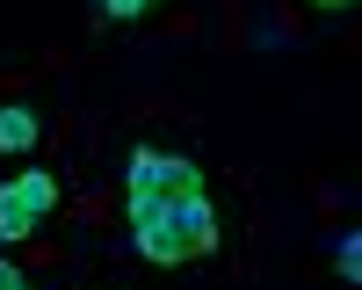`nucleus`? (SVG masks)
I'll list each match as a JSON object with an SVG mask.
<instances>
[{"mask_svg":"<svg viewBox=\"0 0 362 290\" xmlns=\"http://www.w3.org/2000/svg\"><path fill=\"white\" fill-rule=\"evenodd\" d=\"M131 240L145 261H160V269H189L218 247V211H210V196H131Z\"/></svg>","mask_w":362,"mask_h":290,"instance_id":"obj_1","label":"nucleus"},{"mask_svg":"<svg viewBox=\"0 0 362 290\" xmlns=\"http://www.w3.org/2000/svg\"><path fill=\"white\" fill-rule=\"evenodd\" d=\"M58 211V182L44 167H29V174H15V182H0V240H29V232H37L44 218Z\"/></svg>","mask_w":362,"mask_h":290,"instance_id":"obj_2","label":"nucleus"},{"mask_svg":"<svg viewBox=\"0 0 362 290\" xmlns=\"http://www.w3.org/2000/svg\"><path fill=\"white\" fill-rule=\"evenodd\" d=\"M37 138H44V124H37V109H29V102H8V109H0V153H29Z\"/></svg>","mask_w":362,"mask_h":290,"instance_id":"obj_4","label":"nucleus"},{"mask_svg":"<svg viewBox=\"0 0 362 290\" xmlns=\"http://www.w3.org/2000/svg\"><path fill=\"white\" fill-rule=\"evenodd\" d=\"M341 283H362V232H341Z\"/></svg>","mask_w":362,"mask_h":290,"instance_id":"obj_5","label":"nucleus"},{"mask_svg":"<svg viewBox=\"0 0 362 290\" xmlns=\"http://www.w3.org/2000/svg\"><path fill=\"white\" fill-rule=\"evenodd\" d=\"M22 290H29V283H22Z\"/></svg>","mask_w":362,"mask_h":290,"instance_id":"obj_9","label":"nucleus"},{"mask_svg":"<svg viewBox=\"0 0 362 290\" xmlns=\"http://www.w3.org/2000/svg\"><path fill=\"white\" fill-rule=\"evenodd\" d=\"M0 290H22V269H15V261H0Z\"/></svg>","mask_w":362,"mask_h":290,"instance_id":"obj_7","label":"nucleus"},{"mask_svg":"<svg viewBox=\"0 0 362 290\" xmlns=\"http://www.w3.org/2000/svg\"><path fill=\"white\" fill-rule=\"evenodd\" d=\"M124 189H131V196H196V189H203V167H196V160L160 153V145H138V153H131V174H124Z\"/></svg>","mask_w":362,"mask_h":290,"instance_id":"obj_3","label":"nucleus"},{"mask_svg":"<svg viewBox=\"0 0 362 290\" xmlns=\"http://www.w3.org/2000/svg\"><path fill=\"white\" fill-rule=\"evenodd\" d=\"M312 8H326V15H341V8H355V0H312Z\"/></svg>","mask_w":362,"mask_h":290,"instance_id":"obj_8","label":"nucleus"},{"mask_svg":"<svg viewBox=\"0 0 362 290\" xmlns=\"http://www.w3.org/2000/svg\"><path fill=\"white\" fill-rule=\"evenodd\" d=\"M95 8H102V15H116V22H131V15L153 8V0H95Z\"/></svg>","mask_w":362,"mask_h":290,"instance_id":"obj_6","label":"nucleus"}]
</instances>
